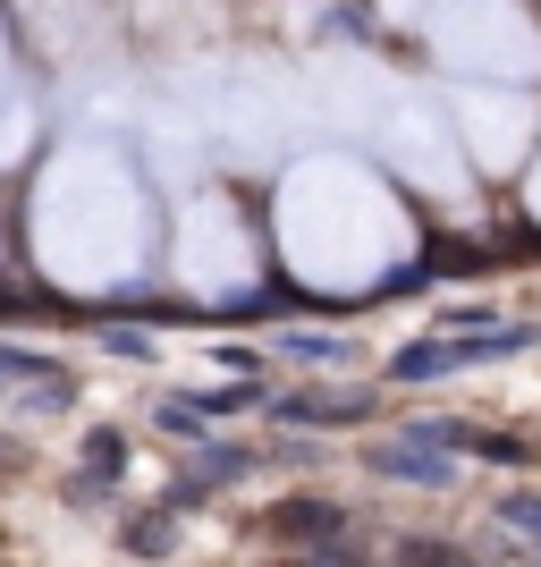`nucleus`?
<instances>
[{
  "label": "nucleus",
  "instance_id": "obj_6",
  "mask_svg": "<svg viewBox=\"0 0 541 567\" xmlns=\"http://www.w3.org/2000/svg\"><path fill=\"white\" fill-rule=\"evenodd\" d=\"M94 339H102L111 355H153V339H144V331H127V322H94Z\"/></svg>",
  "mask_w": 541,
  "mask_h": 567
},
{
  "label": "nucleus",
  "instance_id": "obj_3",
  "mask_svg": "<svg viewBox=\"0 0 541 567\" xmlns=\"http://www.w3.org/2000/svg\"><path fill=\"white\" fill-rule=\"evenodd\" d=\"M118 474H127V432H94V441H85V474H76V499L111 492Z\"/></svg>",
  "mask_w": 541,
  "mask_h": 567
},
{
  "label": "nucleus",
  "instance_id": "obj_1",
  "mask_svg": "<svg viewBox=\"0 0 541 567\" xmlns=\"http://www.w3.org/2000/svg\"><path fill=\"white\" fill-rule=\"evenodd\" d=\"M0 399H25V406H76V373L51 364L34 348H0Z\"/></svg>",
  "mask_w": 541,
  "mask_h": 567
},
{
  "label": "nucleus",
  "instance_id": "obj_5",
  "mask_svg": "<svg viewBox=\"0 0 541 567\" xmlns=\"http://www.w3.org/2000/svg\"><path fill=\"white\" fill-rule=\"evenodd\" d=\"M280 348H288V355H305V364H339V355H347V339H305V331H288Z\"/></svg>",
  "mask_w": 541,
  "mask_h": 567
},
{
  "label": "nucleus",
  "instance_id": "obj_4",
  "mask_svg": "<svg viewBox=\"0 0 541 567\" xmlns=\"http://www.w3.org/2000/svg\"><path fill=\"white\" fill-rule=\"evenodd\" d=\"M364 406L373 399H280L271 415H280V424H355Z\"/></svg>",
  "mask_w": 541,
  "mask_h": 567
},
{
  "label": "nucleus",
  "instance_id": "obj_2",
  "mask_svg": "<svg viewBox=\"0 0 541 567\" xmlns=\"http://www.w3.org/2000/svg\"><path fill=\"white\" fill-rule=\"evenodd\" d=\"M237 474H254V450H237V441H204V450L178 466V483H169V508H195V499H212L220 483H237Z\"/></svg>",
  "mask_w": 541,
  "mask_h": 567
}]
</instances>
